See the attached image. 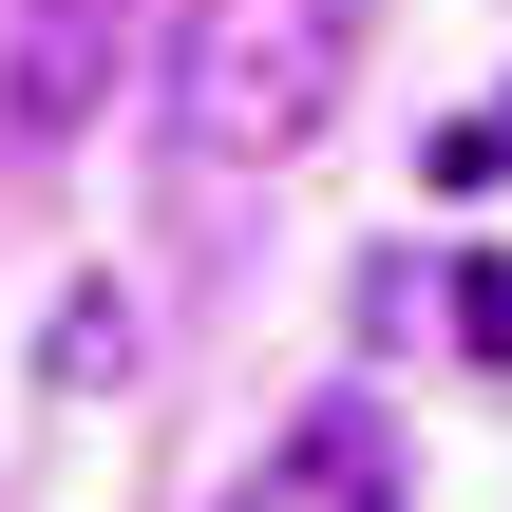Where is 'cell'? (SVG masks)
<instances>
[{
    "mask_svg": "<svg viewBox=\"0 0 512 512\" xmlns=\"http://www.w3.org/2000/svg\"><path fill=\"white\" fill-rule=\"evenodd\" d=\"M456 342H475V361H494V380H512V266H494V247L456 266Z\"/></svg>",
    "mask_w": 512,
    "mask_h": 512,
    "instance_id": "obj_5",
    "label": "cell"
},
{
    "mask_svg": "<svg viewBox=\"0 0 512 512\" xmlns=\"http://www.w3.org/2000/svg\"><path fill=\"white\" fill-rule=\"evenodd\" d=\"M304 456H323V494H342V512H399V475H380V437H361V418H323Z\"/></svg>",
    "mask_w": 512,
    "mask_h": 512,
    "instance_id": "obj_4",
    "label": "cell"
},
{
    "mask_svg": "<svg viewBox=\"0 0 512 512\" xmlns=\"http://www.w3.org/2000/svg\"><path fill=\"white\" fill-rule=\"evenodd\" d=\"M512 171V114H475V133H437V190H494Z\"/></svg>",
    "mask_w": 512,
    "mask_h": 512,
    "instance_id": "obj_6",
    "label": "cell"
},
{
    "mask_svg": "<svg viewBox=\"0 0 512 512\" xmlns=\"http://www.w3.org/2000/svg\"><path fill=\"white\" fill-rule=\"evenodd\" d=\"M361 76V0H190L171 38V133L190 171H285Z\"/></svg>",
    "mask_w": 512,
    "mask_h": 512,
    "instance_id": "obj_1",
    "label": "cell"
},
{
    "mask_svg": "<svg viewBox=\"0 0 512 512\" xmlns=\"http://www.w3.org/2000/svg\"><path fill=\"white\" fill-rule=\"evenodd\" d=\"M133 76V0H0V152H76Z\"/></svg>",
    "mask_w": 512,
    "mask_h": 512,
    "instance_id": "obj_2",
    "label": "cell"
},
{
    "mask_svg": "<svg viewBox=\"0 0 512 512\" xmlns=\"http://www.w3.org/2000/svg\"><path fill=\"white\" fill-rule=\"evenodd\" d=\"M114 361H133V304H114V285H57V323H38V380H57V399H95Z\"/></svg>",
    "mask_w": 512,
    "mask_h": 512,
    "instance_id": "obj_3",
    "label": "cell"
}]
</instances>
